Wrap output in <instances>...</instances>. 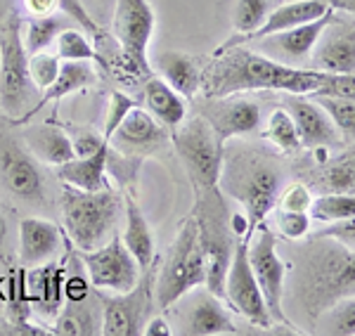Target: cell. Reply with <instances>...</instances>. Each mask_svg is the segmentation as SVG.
I'll use <instances>...</instances> for the list:
<instances>
[{
    "label": "cell",
    "mask_w": 355,
    "mask_h": 336,
    "mask_svg": "<svg viewBox=\"0 0 355 336\" xmlns=\"http://www.w3.org/2000/svg\"><path fill=\"white\" fill-rule=\"evenodd\" d=\"M223 296L232 306V310H237L239 315L246 317L256 327H270L272 324L266 299H263V292L249 263V242H244V239H239L234 244L232 260L225 275V294Z\"/></svg>",
    "instance_id": "cell-9"
},
{
    "label": "cell",
    "mask_w": 355,
    "mask_h": 336,
    "mask_svg": "<svg viewBox=\"0 0 355 336\" xmlns=\"http://www.w3.org/2000/svg\"><path fill=\"white\" fill-rule=\"evenodd\" d=\"M93 81H95V71H93V67H90V62H62L60 76H57V81L43 93V98L38 100L33 114L38 109H43L45 105H50V102L60 105L67 95L88 88Z\"/></svg>",
    "instance_id": "cell-29"
},
{
    "label": "cell",
    "mask_w": 355,
    "mask_h": 336,
    "mask_svg": "<svg viewBox=\"0 0 355 336\" xmlns=\"http://www.w3.org/2000/svg\"><path fill=\"white\" fill-rule=\"evenodd\" d=\"M318 237L324 239H336L339 244L348 249H355V215L343 220H334V223H327L324 230H320Z\"/></svg>",
    "instance_id": "cell-46"
},
{
    "label": "cell",
    "mask_w": 355,
    "mask_h": 336,
    "mask_svg": "<svg viewBox=\"0 0 355 336\" xmlns=\"http://www.w3.org/2000/svg\"><path fill=\"white\" fill-rule=\"evenodd\" d=\"M218 55V60L206 69V78H202L206 81V98H225L254 90L313 95L324 78L322 71L282 64L239 43H225Z\"/></svg>",
    "instance_id": "cell-1"
},
{
    "label": "cell",
    "mask_w": 355,
    "mask_h": 336,
    "mask_svg": "<svg viewBox=\"0 0 355 336\" xmlns=\"http://www.w3.org/2000/svg\"><path fill=\"white\" fill-rule=\"evenodd\" d=\"M331 12H334V8L324 17H320V19H315V21H308V24L284 28V31L270 33V36H263V38H254L256 48H259V53L270 57L275 62H282V64H289V67L299 64V62L311 57L322 28L329 24Z\"/></svg>",
    "instance_id": "cell-16"
},
{
    "label": "cell",
    "mask_w": 355,
    "mask_h": 336,
    "mask_svg": "<svg viewBox=\"0 0 355 336\" xmlns=\"http://www.w3.org/2000/svg\"><path fill=\"white\" fill-rule=\"evenodd\" d=\"M64 28H67V21L60 19V17H55V15L33 17V19L28 21L26 36H24L26 53L33 55V53H41V50H48Z\"/></svg>",
    "instance_id": "cell-33"
},
{
    "label": "cell",
    "mask_w": 355,
    "mask_h": 336,
    "mask_svg": "<svg viewBox=\"0 0 355 336\" xmlns=\"http://www.w3.org/2000/svg\"><path fill=\"white\" fill-rule=\"evenodd\" d=\"M268 15H270V0H237L232 10V26L244 36H251Z\"/></svg>",
    "instance_id": "cell-36"
},
{
    "label": "cell",
    "mask_w": 355,
    "mask_h": 336,
    "mask_svg": "<svg viewBox=\"0 0 355 336\" xmlns=\"http://www.w3.org/2000/svg\"><path fill=\"white\" fill-rule=\"evenodd\" d=\"M60 202L67 235L76 251H93L114 237V227L123 206L119 192H114L112 187L85 192L67 185Z\"/></svg>",
    "instance_id": "cell-2"
},
{
    "label": "cell",
    "mask_w": 355,
    "mask_h": 336,
    "mask_svg": "<svg viewBox=\"0 0 355 336\" xmlns=\"http://www.w3.org/2000/svg\"><path fill=\"white\" fill-rule=\"evenodd\" d=\"M102 301V334L105 336H140L152 306L150 267L130 292L100 296Z\"/></svg>",
    "instance_id": "cell-10"
},
{
    "label": "cell",
    "mask_w": 355,
    "mask_h": 336,
    "mask_svg": "<svg viewBox=\"0 0 355 336\" xmlns=\"http://www.w3.org/2000/svg\"><path fill=\"white\" fill-rule=\"evenodd\" d=\"M60 69H62V60L57 53L41 50V53L28 55V76H31L33 85L38 90H43V93L57 81Z\"/></svg>",
    "instance_id": "cell-38"
},
{
    "label": "cell",
    "mask_w": 355,
    "mask_h": 336,
    "mask_svg": "<svg viewBox=\"0 0 355 336\" xmlns=\"http://www.w3.org/2000/svg\"><path fill=\"white\" fill-rule=\"evenodd\" d=\"M57 55L62 62H97L105 67V60L90 43V36L85 31H78L76 26H67L64 31L57 36Z\"/></svg>",
    "instance_id": "cell-31"
},
{
    "label": "cell",
    "mask_w": 355,
    "mask_h": 336,
    "mask_svg": "<svg viewBox=\"0 0 355 336\" xmlns=\"http://www.w3.org/2000/svg\"><path fill=\"white\" fill-rule=\"evenodd\" d=\"M311 64L322 73H355V17L331 12L311 53Z\"/></svg>",
    "instance_id": "cell-13"
},
{
    "label": "cell",
    "mask_w": 355,
    "mask_h": 336,
    "mask_svg": "<svg viewBox=\"0 0 355 336\" xmlns=\"http://www.w3.org/2000/svg\"><path fill=\"white\" fill-rule=\"evenodd\" d=\"M166 140H168L166 126H162L150 112L137 105L125 114L123 121L119 123V128L114 130L110 145L116 152H121V154L145 159L150 152L164 147Z\"/></svg>",
    "instance_id": "cell-18"
},
{
    "label": "cell",
    "mask_w": 355,
    "mask_h": 336,
    "mask_svg": "<svg viewBox=\"0 0 355 336\" xmlns=\"http://www.w3.org/2000/svg\"><path fill=\"white\" fill-rule=\"evenodd\" d=\"M329 10H331V5L327 0H294V3L279 5V8L270 10L266 21L249 36V41L284 31V28L308 24V21H315V19H320V17H324Z\"/></svg>",
    "instance_id": "cell-24"
},
{
    "label": "cell",
    "mask_w": 355,
    "mask_h": 336,
    "mask_svg": "<svg viewBox=\"0 0 355 336\" xmlns=\"http://www.w3.org/2000/svg\"><path fill=\"white\" fill-rule=\"evenodd\" d=\"M320 334L355 336V299H341L331 303L320 317Z\"/></svg>",
    "instance_id": "cell-35"
},
{
    "label": "cell",
    "mask_w": 355,
    "mask_h": 336,
    "mask_svg": "<svg viewBox=\"0 0 355 336\" xmlns=\"http://www.w3.org/2000/svg\"><path fill=\"white\" fill-rule=\"evenodd\" d=\"M69 138H71L73 154L76 157H90L110 145V140H107L105 135L97 133V130H90V128H76L73 133H69Z\"/></svg>",
    "instance_id": "cell-43"
},
{
    "label": "cell",
    "mask_w": 355,
    "mask_h": 336,
    "mask_svg": "<svg viewBox=\"0 0 355 336\" xmlns=\"http://www.w3.org/2000/svg\"><path fill=\"white\" fill-rule=\"evenodd\" d=\"M62 247V230L50 220L24 218L19 223V263L24 267L48 263Z\"/></svg>",
    "instance_id": "cell-20"
},
{
    "label": "cell",
    "mask_w": 355,
    "mask_h": 336,
    "mask_svg": "<svg viewBox=\"0 0 355 336\" xmlns=\"http://www.w3.org/2000/svg\"><path fill=\"white\" fill-rule=\"evenodd\" d=\"M334 244L322 247L313 254V289L315 294H322V303L327 299H336L355 289V249H348L331 239Z\"/></svg>",
    "instance_id": "cell-14"
},
{
    "label": "cell",
    "mask_w": 355,
    "mask_h": 336,
    "mask_svg": "<svg viewBox=\"0 0 355 336\" xmlns=\"http://www.w3.org/2000/svg\"><path fill=\"white\" fill-rule=\"evenodd\" d=\"M324 185L329 192H346L355 195V152L341 154L324 168Z\"/></svg>",
    "instance_id": "cell-37"
},
{
    "label": "cell",
    "mask_w": 355,
    "mask_h": 336,
    "mask_svg": "<svg viewBox=\"0 0 355 336\" xmlns=\"http://www.w3.org/2000/svg\"><path fill=\"white\" fill-rule=\"evenodd\" d=\"M142 334H147V336H157V334L168 336L171 334V327L162 320V317H152V320L145 322V329H142Z\"/></svg>",
    "instance_id": "cell-49"
},
{
    "label": "cell",
    "mask_w": 355,
    "mask_h": 336,
    "mask_svg": "<svg viewBox=\"0 0 355 336\" xmlns=\"http://www.w3.org/2000/svg\"><path fill=\"white\" fill-rule=\"evenodd\" d=\"M24 5L33 17L53 15L57 10V0H24Z\"/></svg>",
    "instance_id": "cell-48"
},
{
    "label": "cell",
    "mask_w": 355,
    "mask_h": 336,
    "mask_svg": "<svg viewBox=\"0 0 355 336\" xmlns=\"http://www.w3.org/2000/svg\"><path fill=\"white\" fill-rule=\"evenodd\" d=\"M67 267L55 263H43L38 270L28 272L26 280V299L33 303L43 315L55 317L62 310V296H64Z\"/></svg>",
    "instance_id": "cell-22"
},
{
    "label": "cell",
    "mask_w": 355,
    "mask_h": 336,
    "mask_svg": "<svg viewBox=\"0 0 355 336\" xmlns=\"http://www.w3.org/2000/svg\"><path fill=\"white\" fill-rule=\"evenodd\" d=\"M204 118L225 145L227 140L237 138V135L259 133L263 123V109L256 100L244 98L242 93H234L225 95V98H209Z\"/></svg>",
    "instance_id": "cell-15"
},
{
    "label": "cell",
    "mask_w": 355,
    "mask_h": 336,
    "mask_svg": "<svg viewBox=\"0 0 355 336\" xmlns=\"http://www.w3.org/2000/svg\"><path fill=\"white\" fill-rule=\"evenodd\" d=\"M90 289H93L90 280H85L83 275H71L64 280V299L71 301V303L85 301L90 296Z\"/></svg>",
    "instance_id": "cell-47"
},
{
    "label": "cell",
    "mask_w": 355,
    "mask_h": 336,
    "mask_svg": "<svg viewBox=\"0 0 355 336\" xmlns=\"http://www.w3.org/2000/svg\"><path fill=\"white\" fill-rule=\"evenodd\" d=\"M107 157H110V145L90 157H73L71 161L55 166L57 178L64 185L78 187V190L85 192L107 190L110 187V182H107Z\"/></svg>",
    "instance_id": "cell-26"
},
{
    "label": "cell",
    "mask_w": 355,
    "mask_h": 336,
    "mask_svg": "<svg viewBox=\"0 0 355 336\" xmlns=\"http://www.w3.org/2000/svg\"><path fill=\"white\" fill-rule=\"evenodd\" d=\"M185 336H216V334H237L232 317L220 306L218 296L206 292L194 301L185 317V327L180 329Z\"/></svg>",
    "instance_id": "cell-23"
},
{
    "label": "cell",
    "mask_w": 355,
    "mask_h": 336,
    "mask_svg": "<svg viewBox=\"0 0 355 336\" xmlns=\"http://www.w3.org/2000/svg\"><path fill=\"white\" fill-rule=\"evenodd\" d=\"M334 10H341V12L355 17V0H327Z\"/></svg>",
    "instance_id": "cell-50"
},
{
    "label": "cell",
    "mask_w": 355,
    "mask_h": 336,
    "mask_svg": "<svg viewBox=\"0 0 355 336\" xmlns=\"http://www.w3.org/2000/svg\"><path fill=\"white\" fill-rule=\"evenodd\" d=\"M351 215H355V195H346V192H329L313 199L311 204V218L320 223H334Z\"/></svg>",
    "instance_id": "cell-34"
},
{
    "label": "cell",
    "mask_w": 355,
    "mask_h": 336,
    "mask_svg": "<svg viewBox=\"0 0 355 336\" xmlns=\"http://www.w3.org/2000/svg\"><path fill=\"white\" fill-rule=\"evenodd\" d=\"M157 17L147 0H119L114 10V36L121 48L123 62L133 73L150 78L147 50L154 33Z\"/></svg>",
    "instance_id": "cell-6"
},
{
    "label": "cell",
    "mask_w": 355,
    "mask_h": 336,
    "mask_svg": "<svg viewBox=\"0 0 355 336\" xmlns=\"http://www.w3.org/2000/svg\"><path fill=\"white\" fill-rule=\"evenodd\" d=\"M223 230H225V223L220 218H209V227L199 220V242H202L206 263V287L218 299L225 294V275L234 251L230 239L223 237Z\"/></svg>",
    "instance_id": "cell-19"
},
{
    "label": "cell",
    "mask_w": 355,
    "mask_h": 336,
    "mask_svg": "<svg viewBox=\"0 0 355 336\" xmlns=\"http://www.w3.org/2000/svg\"><path fill=\"white\" fill-rule=\"evenodd\" d=\"M57 8L64 12L69 19H73V21H78V26L83 28L88 36H93V38H97L100 41L102 38V28H100V24L90 17L88 12H85V8L81 5V0H57Z\"/></svg>",
    "instance_id": "cell-44"
},
{
    "label": "cell",
    "mask_w": 355,
    "mask_h": 336,
    "mask_svg": "<svg viewBox=\"0 0 355 336\" xmlns=\"http://www.w3.org/2000/svg\"><path fill=\"white\" fill-rule=\"evenodd\" d=\"M157 69L162 73V78L175 93H180L182 98H194L202 85V69L199 62L194 57L185 53H162L157 57Z\"/></svg>",
    "instance_id": "cell-28"
},
{
    "label": "cell",
    "mask_w": 355,
    "mask_h": 336,
    "mask_svg": "<svg viewBox=\"0 0 355 336\" xmlns=\"http://www.w3.org/2000/svg\"><path fill=\"white\" fill-rule=\"evenodd\" d=\"M287 95L284 98V109L294 118L303 150H327V147L339 145V130H336L334 121L311 95Z\"/></svg>",
    "instance_id": "cell-17"
},
{
    "label": "cell",
    "mask_w": 355,
    "mask_h": 336,
    "mask_svg": "<svg viewBox=\"0 0 355 336\" xmlns=\"http://www.w3.org/2000/svg\"><path fill=\"white\" fill-rule=\"evenodd\" d=\"M313 98H339L355 102V73H324L322 85Z\"/></svg>",
    "instance_id": "cell-40"
},
{
    "label": "cell",
    "mask_w": 355,
    "mask_h": 336,
    "mask_svg": "<svg viewBox=\"0 0 355 336\" xmlns=\"http://www.w3.org/2000/svg\"><path fill=\"white\" fill-rule=\"evenodd\" d=\"M5 242H8V218H5V213L0 211V249L5 247Z\"/></svg>",
    "instance_id": "cell-51"
},
{
    "label": "cell",
    "mask_w": 355,
    "mask_h": 336,
    "mask_svg": "<svg viewBox=\"0 0 355 336\" xmlns=\"http://www.w3.org/2000/svg\"><path fill=\"white\" fill-rule=\"evenodd\" d=\"M277 225L282 237L287 239H301L311 230V213L308 211H277Z\"/></svg>",
    "instance_id": "cell-42"
},
{
    "label": "cell",
    "mask_w": 355,
    "mask_h": 336,
    "mask_svg": "<svg viewBox=\"0 0 355 336\" xmlns=\"http://www.w3.org/2000/svg\"><path fill=\"white\" fill-rule=\"evenodd\" d=\"M133 107H137V102L130 98V95L121 93V90H114L110 98V109H107V116H105V130H102V135H105L107 140L112 138L114 130L119 128V123L123 121V116L133 109Z\"/></svg>",
    "instance_id": "cell-41"
},
{
    "label": "cell",
    "mask_w": 355,
    "mask_h": 336,
    "mask_svg": "<svg viewBox=\"0 0 355 336\" xmlns=\"http://www.w3.org/2000/svg\"><path fill=\"white\" fill-rule=\"evenodd\" d=\"M313 195L303 182H291L289 187H284L282 199H279V209L284 211H308L311 213Z\"/></svg>",
    "instance_id": "cell-45"
},
{
    "label": "cell",
    "mask_w": 355,
    "mask_h": 336,
    "mask_svg": "<svg viewBox=\"0 0 355 336\" xmlns=\"http://www.w3.org/2000/svg\"><path fill=\"white\" fill-rule=\"evenodd\" d=\"M0 182L21 202L38 204L45 197V182L36 157L10 135H0Z\"/></svg>",
    "instance_id": "cell-12"
},
{
    "label": "cell",
    "mask_w": 355,
    "mask_h": 336,
    "mask_svg": "<svg viewBox=\"0 0 355 336\" xmlns=\"http://www.w3.org/2000/svg\"><path fill=\"white\" fill-rule=\"evenodd\" d=\"M279 195V173L270 163L254 161L246 166V170L237 178L234 185V197L244 204V218H246V235L242 237L249 242L256 227L266 223L268 213L275 209Z\"/></svg>",
    "instance_id": "cell-11"
},
{
    "label": "cell",
    "mask_w": 355,
    "mask_h": 336,
    "mask_svg": "<svg viewBox=\"0 0 355 336\" xmlns=\"http://www.w3.org/2000/svg\"><path fill=\"white\" fill-rule=\"evenodd\" d=\"M53 334L62 336H93L102 334V320L97 317V310L90 303V296L85 301H69L67 308L60 310V317L55 322Z\"/></svg>",
    "instance_id": "cell-30"
},
{
    "label": "cell",
    "mask_w": 355,
    "mask_h": 336,
    "mask_svg": "<svg viewBox=\"0 0 355 336\" xmlns=\"http://www.w3.org/2000/svg\"><path fill=\"white\" fill-rule=\"evenodd\" d=\"M313 100L329 114V118L334 121L336 130H339L343 138L355 142V102L339 100V98H313Z\"/></svg>",
    "instance_id": "cell-39"
},
{
    "label": "cell",
    "mask_w": 355,
    "mask_h": 336,
    "mask_svg": "<svg viewBox=\"0 0 355 336\" xmlns=\"http://www.w3.org/2000/svg\"><path fill=\"white\" fill-rule=\"evenodd\" d=\"M78 258L83 260L85 270H88L90 284L100 292L123 294L130 292L140 282V265L133 258V254L125 249L123 239L119 235H114L100 249L78 251Z\"/></svg>",
    "instance_id": "cell-8"
},
{
    "label": "cell",
    "mask_w": 355,
    "mask_h": 336,
    "mask_svg": "<svg viewBox=\"0 0 355 336\" xmlns=\"http://www.w3.org/2000/svg\"><path fill=\"white\" fill-rule=\"evenodd\" d=\"M263 135H266V138L282 152H299V150H303L294 118H291V114L284 109V107H282V109H275L270 116H268V123H266Z\"/></svg>",
    "instance_id": "cell-32"
},
{
    "label": "cell",
    "mask_w": 355,
    "mask_h": 336,
    "mask_svg": "<svg viewBox=\"0 0 355 336\" xmlns=\"http://www.w3.org/2000/svg\"><path fill=\"white\" fill-rule=\"evenodd\" d=\"M206 284L204 249L199 242V220L197 215L182 220L171 254L157 277V306L168 310L178 299H182L194 287Z\"/></svg>",
    "instance_id": "cell-3"
},
{
    "label": "cell",
    "mask_w": 355,
    "mask_h": 336,
    "mask_svg": "<svg viewBox=\"0 0 355 336\" xmlns=\"http://www.w3.org/2000/svg\"><path fill=\"white\" fill-rule=\"evenodd\" d=\"M24 145L38 161H45L50 166H60V163H67L76 157L69 133L64 128L53 126V123L24 130Z\"/></svg>",
    "instance_id": "cell-27"
},
{
    "label": "cell",
    "mask_w": 355,
    "mask_h": 336,
    "mask_svg": "<svg viewBox=\"0 0 355 336\" xmlns=\"http://www.w3.org/2000/svg\"><path fill=\"white\" fill-rule=\"evenodd\" d=\"M249 263L254 270V277L259 282L263 299H266L268 312L275 322H287L282 308L284 299V280H287V265L277 256V235L261 223L249 239Z\"/></svg>",
    "instance_id": "cell-7"
},
{
    "label": "cell",
    "mask_w": 355,
    "mask_h": 336,
    "mask_svg": "<svg viewBox=\"0 0 355 336\" xmlns=\"http://www.w3.org/2000/svg\"><path fill=\"white\" fill-rule=\"evenodd\" d=\"M36 90L28 76V53L19 36V21L10 17L0 28V112L12 121H26L38 105Z\"/></svg>",
    "instance_id": "cell-4"
},
{
    "label": "cell",
    "mask_w": 355,
    "mask_h": 336,
    "mask_svg": "<svg viewBox=\"0 0 355 336\" xmlns=\"http://www.w3.org/2000/svg\"><path fill=\"white\" fill-rule=\"evenodd\" d=\"M171 135L182 166L199 192H216L223 173V142L204 116L178 123Z\"/></svg>",
    "instance_id": "cell-5"
},
{
    "label": "cell",
    "mask_w": 355,
    "mask_h": 336,
    "mask_svg": "<svg viewBox=\"0 0 355 336\" xmlns=\"http://www.w3.org/2000/svg\"><path fill=\"white\" fill-rule=\"evenodd\" d=\"M142 102H145V109L166 128H175L187 118L185 98L175 93L162 76L147 78L145 88H142Z\"/></svg>",
    "instance_id": "cell-25"
},
{
    "label": "cell",
    "mask_w": 355,
    "mask_h": 336,
    "mask_svg": "<svg viewBox=\"0 0 355 336\" xmlns=\"http://www.w3.org/2000/svg\"><path fill=\"white\" fill-rule=\"evenodd\" d=\"M123 215H125V225H123V244L133 258L137 260L140 270L145 272L147 267L154 265L157 260V249H154V230L150 225V220L145 218L142 209L137 206V202L133 199V195L123 197Z\"/></svg>",
    "instance_id": "cell-21"
}]
</instances>
